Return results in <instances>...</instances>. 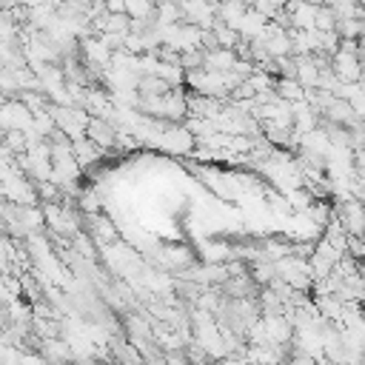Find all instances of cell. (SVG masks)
<instances>
[{"label":"cell","instance_id":"6da1fadb","mask_svg":"<svg viewBox=\"0 0 365 365\" xmlns=\"http://www.w3.org/2000/svg\"><path fill=\"white\" fill-rule=\"evenodd\" d=\"M359 68H362L359 54L345 51V48H336V54H334V74H336L342 83H356V80L362 77Z\"/></svg>","mask_w":365,"mask_h":365},{"label":"cell","instance_id":"7a4b0ae2","mask_svg":"<svg viewBox=\"0 0 365 365\" xmlns=\"http://www.w3.org/2000/svg\"><path fill=\"white\" fill-rule=\"evenodd\" d=\"M339 220H342V225H345L351 234H359V237L365 234V205H362V202H356V200H345Z\"/></svg>","mask_w":365,"mask_h":365},{"label":"cell","instance_id":"3957f363","mask_svg":"<svg viewBox=\"0 0 365 365\" xmlns=\"http://www.w3.org/2000/svg\"><path fill=\"white\" fill-rule=\"evenodd\" d=\"M86 134H88V140H94L100 148H111L114 143H117V131L106 123V120H100V117H94V120H88V125H86Z\"/></svg>","mask_w":365,"mask_h":365},{"label":"cell","instance_id":"277c9868","mask_svg":"<svg viewBox=\"0 0 365 365\" xmlns=\"http://www.w3.org/2000/svg\"><path fill=\"white\" fill-rule=\"evenodd\" d=\"M160 145L168 148V151H191V134L188 128H168L163 137H160Z\"/></svg>","mask_w":365,"mask_h":365},{"label":"cell","instance_id":"5b68a950","mask_svg":"<svg viewBox=\"0 0 365 365\" xmlns=\"http://www.w3.org/2000/svg\"><path fill=\"white\" fill-rule=\"evenodd\" d=\"M94 234L97 237H103V240H114V228H111V222L108 220H103V217H94Z\"/></svg>","mask_w":365,"mask_h":365}]
</instances>
